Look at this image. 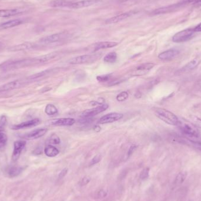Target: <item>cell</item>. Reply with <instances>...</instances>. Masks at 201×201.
<instances>
[{
	"label": "cell",
	"instance_id": "6da1fadb",
	"mask_svg": "<svg viewBox=\"0 0 201 201\" xmlns=\"http://www.w3.org/2000/svg\"><path fill=\"white\" fill-rule=\"evenodd\" d=\"M178 126L185 138L194 141H201V136L199 132L192 123L179 119Z\"/></svg>",
	"mask_w": 201,
	"mask_h": 201
},
{
	"label": "cell",
	"instance_id": "7a4b0ae2",
	"mask_svg": "<svg viewBox=\"0 0 201 201\" xmlns=\"http://www.w3.org/2000/svg\"><path fill=\"white\" fill-rule=\"evenodd\" d=\"M156 116L167 124L171 125H178L179 119L171 111L163 108H158L155 111Z\"/></svg>",
	"mask_w": 201,
	"mask_h": 201
},
{
	"label": "cell",
	"instance_id": "3957f363",
	"mask_svg": "<svg viewBox=\"0 0 201 201\" xmlns=\"http://www.w3.org/2000/svg\"><path fill=\"white\" fill-rule=\"evenodd\" d=\"M195 31L193 28L184 29L173 35V41L176 43H180L186 42L190 40L193 37Z\"/></svg>",
	"mask_w": 201,
	"mask_h": 201
},
{
	"label": "cell",
	"instance_id": "277c9868",
	"mask_svg": "<svg viewBox=\"0 0 201 201\" xmlns=\"http://www.w3.org/2000/svg\"><path fill=\"white\" fill-rule=\"evenodd\" d=\"M184 5H185L182 2H181L178 4H175L170 5L168 6L163 7L161 8L155 9L151 12V14L152 15H157L165 14H167V13L173 12L176 11L180 9Z\"/></svg>",
	"mask_w": 201,
	"mask_h": 201
},
{
	"label": "cell",
	"instance_id": "5b68a950",
	"mask_svg": "<svg viewBox=\"0 0 201 201\" xmlns=\"http://www.w3.org/2000/svg\"><path fill=\"white\" fill-rule=\"evenodd\" d=\"M98 58H99L98 54H94V55L86 54V55H80V56H78L76 57L71 58L68 61V62H69V64H72V65L82 64L92 62Z\"/></svg>",
	"mask_w": 201,
	"mask_h": 201
},
{
	"label": "cell",
	"instance_id": "8992f818",
	"mask_svg": "<svg viewBox=\"0 0 201 201\" xmlns=\"http://www.w3.org/2000/svg\"><path fill=\"white\" fill-rule=\"evenodd\" d=\"M108 104H101L96 108L89 109L85 111L81 115L82 118H92L93 116L98 115L104 111L108 108Z\"/></svg>",
	"mask_w": 201,
	"mask_h": 201
},
{
	"label": "cell",
	"instance_id": "52a82bcc",
	"mask_svg": "<svg viewBox=\"0 0 201 201\" xmlns=\"http://www.w3.org/2000/svg\"><path fill=\"white\" fill-rule=\"evenodd\" d=\"M124 117V115L121 113L112 112L101 117L99 121V123L101 124H105L112 123L117 121Z\"/></svg>",
	"mask_w": 201,
	"mask_h": 201
},
{
	"label": "cell",
	"instance_id": "ba28073f",
	"mask_svg": "<svg viewBox=\"0 0 201 201\" xmlns=\"http://www.w3.org/2000/svg\"><path fill=\"white\" fill-rule=\"evenodd\" d=\"M26 145V141L23 140L17 141L14 144V151L12 155V161L13 162H16L21 155L22 150Z\"/></svg>",
	"mask_w": 201,
	"mask_h": 201
},
{
	"label": "cell",
	"instance_id": "9c48e42d",
	"mask_svg": "<svg viewBox=\"0 0 201 201\" xmlns=\"http://www.w3.org/2000/svg\"><path fill=\"white\" fill-rule=\"evenodd\" d=\"M136 14L135 11H129V12H126L125 13H122L121 14L116 15L115 17H111L110 18H108L106 19L105 21V23L106 24H116L118 23L119 22H121L124 19H126L130 17H131L132 15H133L134 14Z\"/></svg>",
	"mask_w": 201,
	"mask_h": 201
},
{
	"label": "cell",
	"instance_id": "30bf717a",
	"mask_svg": "<svg viewBox=\"0 0 201 201\" xmlns=\"http://www.w3.org/2000/svg\"><path fill=\"white\" fill-rule=\"evenodd\" d=\"M100 0H83L75 2H72L69 7V8L72 9H79L82 8L88 7L99 3Z\"/></svg>",
	"mask_w": 201,
	"mask_h": 201
},
{
	"label": "cell",
	"instance_id": "8fae6325",
	"mask_svg": "<svg viewBox=\"0 0 201 201\" xmlns=\"http://www.w3.org/2000/svg\"><path fill=\"white\" fill-rule=\"evenodd\" d=\"M65 37L66 35L64 33H57L41 39L39 40V42L42 44H49L58 42L64 38H65Z\"/></svg>",
	"mask_w": 201,
	"mask_h": 201
},
{
	"label": "cell",
	"instance_id": "7c38bea8",
	"mask_svg": "<svg viewBox=\"0 0 201 201\" xmlns=\"http://www.w3.org/2000/svg\"><path fill=\"white\" fill-rule=\"evenodd\" d=\"M40 123V120L39 118H35L28 121L21 123L19 124L14 125L11 126V129L14 130H18V129H22L25 128H28L35 126L38 125Z\"/></svg>",
	"mask_w": 201,
	"mask_h": 201
},
{
	"label": "cell",
	"instance_id": "4fadbf2b",
	"mask_svg": "<svg viewBox=\"0 0 201 201\" xmlns=\"http://www.w3.org/2000/svg\"><path fill=\"white\" fill-rule=\"evenodd\" d=\"M47 129L45 128H39L35 129L29 133L25 134L22 136V138L24 139H27L29 140L36 139L43 136L47 133Z\"/></svg>",
	"mask_w": 201,
	"mask_h": 201
},
{
	"label": "cell",
	"instance_id": "5bb4252c",
	"mask_svg": "<svg viewBox=\"0 0 201 201\" xmlns=\"http://www.w3.org/2000/svg\"><path fill=\"white\" fill-rule=\"evenodd\" d=\"M25 82V81H24L23 80H15L14 81H11L3 85L0 86V92L8 91L12 90V89L18 88L22 85H23Z\"/></svg>",
	"mask_w": 201,
	"mask_h": 201
},
{
	"label": "cell",
	"instance_id": "9a60e30c",
	"mask_svg": "<svg viewBox=\"0 0 201 201\" xmlns=\"http://www.w3.org/2000/svg\"><path fill=\"white\" fill-rule=\"evenodd\" d=\"M155 66V64L153 63H145L142 64L137 67L134 71V73H136V74L135 75L139 76V75H142L145 74H146L148 72H149L151 69L153 68Z\"/></svg>",
	"mask_w": 201,
	"mask_h": 201
},
{
	"label": "cell",
	"instance_id": "2e32d148",
	"mask_svg": "<svg viewBox=\"0 0 201 201\" xmlns=\"http://www.w3.org/2000/svg\"><path fill=\"white\" fill-rule=\"evenodd\" d=\"M118 44L116 42L113 41H103V42H97L92 45V48L94 51H97L98 50L102 49H106V48H112L116 46Z\"/></svg>",
	"mask_w": 201,
	"mask_h": 201
},
{
	"label": "cell",
	"instance_id": "e0dca14e",
	"mask_svg": "<svg viewBox=\"0 0 201 201\" xmlns=\"http://www.w3.org/2000/svg\"><path fill=\"white\" fill-rule=\"evenodd\" d=\"M179 54V51L175 49L166 50L159 54L158 58L162 60H170L176 57Z\"/></svg>",
	"mask_w": 201,
	"mask_h": 201
},
{
	"label": "cell",
	"instance_id": "ac0fdd59",
	"mask_svg": "<svg viewBox=\"0 0 201 201\" xmlns=\"http://www.w3.org/2000/svg\"><path fill=\"white\" fill-rule=\"evenodd\" d=\"M75 123V120L71 118H62L56 119L52 122V124L54 126H71Z\"/></svg>",
	"mask_w": 201,
	"mask_h": 201
},
{
	"label": "cell",
	"instance_id": "d6986e66",
	"mask_svg": "<svg viewBox=\"0 0 201 201\" xmlns=\"http://www.w3.org/2000/svg\"><path fill=\"white\" fill-rule=\"evenodd\" d=\"M23 171V168L17 166H10L6 169V173L8 177L14 178L18 176Z\"/></svg>",
	"mask_w": 201,
	"mask_h": 201
},
{
	"label": "cell",
	"instance_id": "ffe728a7",
	"mask_svg": "<svg viewBox=\"0 0 201 201\" xmlns=\"http://www.w3.org/2000/svg\"><path fill=\"white\" fill-rule=\"evenodd\" d=\"M22 23L21 19H15L10 20L7 22L0 24V29H7L18 26Z\"/></svg>",
	"mask_w": 201,
	"mask_h": 201
},
{
	"label": "cell",
	"instance_id": "44dd1931",
	"mask_svg": "<svg viewBox=\"0 0 201 201\" xmlns=\"http://www.w3.org/2000/svg\"><path fill=\"white\" fill-rule=\"evenodd\" d=\"M20 9H8V10H0V17H10L21 13Z\"/></svg>",
	"mask_w": 201,
	"mask_h": 201
},
{
	"label": "cell",
	"instance_id": "7402d4cb",
	"mask_svg": "<svg viewBox=\"0 0 201 201\" xmlns=\"http://www.w3.org/2000/svg\"><path fill=\"white\" fill-rule=\"evenodd\" d=\"M57 55V52H52V53H49L48 54L39 57L34 58H35V63L36 64H39V63H44V62H46L49 60H51L52 59H54V58L56 57Z\"/></svg>",
	"mask_w": 201,
	"mask_h": 201
},
{
	"label": "cell",
	"instance_id": "603a6c76",
	"mask_svg": "<svg viewBox=\"0 0 201 201\" xmlns=\"http://www.w3.org/2000/svg\"><path fill=\"white\" fill-rule=\"evenodd\" d=\"M72 3L71 1L67 0H54L50 2V6L52 7H68Z\"/></svg>",
	"mask_w": 201,
	"mask_h": 201
},
{
	"label": "cell",
	"instance_id": "cb8c5ba5",
	"mask_svg": "<svg viewBox=\"0 0 201 201\" xmlns=\"http://www.w3.org/2000/svg\"><path fill=\"white\" fill-rule=\"evenodd\" d=\"M59 150L52 145H48L44 149V153L48 157H55L59 154Z\"/></svg>",
	"mask_w": 201,
	"mask_h": 201
},
{
	"label": "cell",
	"instance_id": "d4e9b609",
	"mask_svg": "<svg viewBox=\"0 0 201 201\" xmlns=\"http://www.w3.org/2000/svg\"><path fill=\"white\" fill-rule=\"evenodd\" d=\"M199 63H200V61H199V59H194L192 60L191 61H190L189 62H188L184 67H182L181 71L182 72L190 71L194 69L195 68H196V67H198V65L199 64Z\"/></svg>",
	"mask_w": 201,
	"mask_h": 201
},
{
	"label": "cell",
	"instance_id": "484cf974",
	"mask_svg": "<svg viewBox=\"0 0 201 201\" xmlns=\"http://www.w3.org/2000/svg\"><path fill=\"white\" fill-rule=\"evenodd\" d=\"M34 47V44L30 42H25L24 44H19L15 46H13L9 49L11 51H24L30 49Z\"/></svg>",
	"mask_w": 201,
	"mask_h": 201
},
{
	"label": "cell",
	"instance_id": "4316f807",
	"mask_svg": "<svg viewBox=\"0 0 201 201\" xmlns=\"http://www.w3.org/2000/svg\"><path fill=\"white\" fill-rule=\"evenodd\" d=\"M187 175H188V173L186 171H182V172L179 173L175 178V179L174 181L175 185L179 186V185H181L182 183H183V182L185 181Z\"/></svg>",
	"mask_w": 201,
	"mask_h": 201
},
{
	"label": "cell",
	"instance_id": "83f0119b",
	"mask_svg": "<svg viewBox=\"0 0 201 201\" xmlns=\"http://www.w3.org/2000/svg\"><path fill=\"white\" fill-rule=\"evenodd\" d=\"M117 59V54L115 52H111L106 54L104 58V62L106 63H114Z\"/></svg>",
	"mask_w": 201,
	"mask_h": 201
},
{
	"label": "cell",
	"instance_id": "f1b7e54d",
	"mask_svg": "<svg viewBox=\"0 0 201 201\" xmlns=\"http://www.w3.org/2000/svg\"><path fill=\"white\" fill-rule=\"evenodd\" d=\"M45 112L48 115H55L58 113L57 108L53 104H48L45 107Z\"/></svg>",
	"mask_w": 201,
	"mask_h": 201
},
{
	"label": "cell",
	"instance_id": "f546056e",
	"mask_svg": "<svg viewBox=\"0 0 201 201\" xmlns=\"http://www.w3.org/2000/svg\"><path fill=\"white\" fill-rule=\"evenodd\" d=\"M52 71H53V69H47V70L40 72H39L38 74H35L32 75L31 77H29V79L34 80V79H39V78H42V77H45V76H46L48 74L52 72Z\"/></svg>",
	"mask_w": 201,
	"mask_h": 201
},
{
	"label": "cell",
	"instance_id": "4dcf8cb0",
	"mask_svg": "<svg viewBox=\"0 0 201 201\" xmlns=\"http://www.w3.org/2000/svg\"><path fill=\"white\" fill-rule=\"evenodd\" d=\"M48 142L50 145H58L60 144L61 140L57 134H53L50 136Z\"/></svg>",
	"mask_w": 201,
	"mask_h": 201
},
{
	"label": "cell",
	"instance_id": "1f68e13d",
	"mask_svg": "<svg viewBox=\"0 0 201 201\" xmlns=\"http://www.w3.org/2000/svg\"><path fill=\"white\" fill-rule=\"evenodd\" d=\"M190 119L192 124L195 127L201 129V119L196 116H191Z\"/></svg>",
	"mask_w": 201,
	"mask_h": 201
},
{
	"label": "cell",
	"instance_id": "d6a6232c",
	"mask_svg": "<svg viewBox=\"0 0 201 201\" xmlns=\"http://www.w3.org/2000/svg\"><path fill=\"white\" fill-rule=\"evenodd\" d=\"M7 136L6 134L0 132V149L4 148L7 142Z\"/></svg>",
	"mask_w": 201,
	"mask_h": 201
},
{
	"label": "cell",
	"instance_id": "836d02e7",
	"mask_svg": "<svg viewBox=\"0 0 201 201\" xmlns=\"http://www.w3.org/2000/svg\"><path fill=\"white\" fill-rule=\"evenodd\" d=\"M149 171H150V169L149 168H144V169L140 173V175H139L140 179L144 181V180L148 179L149 177Z\"/></svg>",
	"mask_w": 201,
	"mask_h": 201
},
{
	"label": "cell",
	"instance_id": "e575fe53",
	"mask_svg": "<svg viewBox=\"0 0 201 201\" xmlns=\"http://www.w3.org/2000/svg\"><path fill=\"white\" fill-rule=\"evenodd\" d=\"M129 96V94L126 91H122L120 94H119L118 95L116 96V100L118 101L122 102L126 100Z\"/></svg>",
	"mask_w": 201,
	"mask_h": 201
},
{
	"label": "cell",
	"instance_id": "d590c367",
	"mask_svg": "<svg viewBox=\"0 0 201 201\" xmlns=\"http://www.w3.org/2000/svg\"><path fill=\"white\" fill-rule=\"evenodd\" d=\"M91 181V178L89 176H85L84 177H83L79 182V185L81 186H85L87 184H88L90 181Z\"/></svg>",
	"mask_w": 201,
	"mask_h": 201
},
{
	"label": "cell",
	"instance_id": "8d00e7d4",
	"mask_svg": "<svg viewBox=\"0 0 201 201\" xmlns=\"http://www.w3.org/2000/svg\"><path fill=\"white\" fill-rule=\"evenodd\" d=\"M96 195H97L98 198L102 199V198H106L107 196L108 192L104 189H100V190H99L97 192Z\"/></svg>",
	"mask_w": 201,
	"mask_h": 201
},
{
	"label": "cell",
	"instance_id": "74e56055",
	"mask_svg": "<svg viewBox=\"0 0 201 201\" xmlns=\"http://www.w3.org/2000/svg\"><path fill=\"white\" fill-rule=\"evenodd\" d=\"M111 77V75L110 74H108V75H101V76H98L96 77V79L101 82H107L109 78Z\"/></svg>",
	"mask_w": 201,
	"mask_h": 201
},
{
	"label": "cell",
	"instance_id": "f35d334b",
	"mask_svg": "<svg viewBox=\"0 0 201 201\" xmlns=\"http://www.w3.org/2000/svg\"><path fill=\"white\" fill-rule=\"evenodd\" d=\"M101 160V156L98 154V155H95L92 159V160L90 162V165L91 166H92V165H94L95 164H97Z\"/></svg>",
	"mask_w": 201,
	"mask_h": 201
},
{
	"label": "cell",
	"instance_id": "ab89813d",
	"mask_svg": "<svg viewBox=\"0 0 201 201\" xmlns=\"http://www.w3.org/2000/svg\"><path fill=\"white\" fill-rule=\"evenodd\" d=\"M68 169L65 168H64L60 173H59V175H58V178L59 179H63L68 173Z\"/></svg>",
	"mask_w": 201,
	"mask_h": 201
},
{
	"label": "cell",
	"instance_id": "60d3db41",
	"mask_svg": "<svg viewBox=\"0 0 201 201\" xmlns=\"http://www.w3.org/2000/svg\"><path fill=\"white\" fill-rule=\"evenodd\" d=\"M136 146L135 145H132L129 148V149L128 150V152L127 153V157L128 158H129L132 155V153H134L135 150L136 149Z\"/></svg>",
	"mask_w": 201,
	"mask_h": 201
},
{
	"label": "cell",
	"instance_id": "b9f144b4",
	"mask_svg": "<svg viewBox=\"0 0 201 201\" xmlns=\"http://www.w3.org/2000/svg\"><path fill=\"white\" fill-rule=\"evenodd\" d=\"M200 1L201 0H183L182 2L185 5H187L189 4H193L195 5Z\"/></svg>",
	"mask_w": 201,
	"mask_h": 201
},
{
	"label": "cell",
	"instance_id": "7bdbcfd3",
	"mask_svg": "<svg viewBox=\"0 0 201 201\" xmlns=\"http://www.w3.org/2000/svg\"><path fill=\"white\" fill-rule=\"evenodd\" d=\"M193 29H194L195 32H201V23H200L199 24H198L196 27H195Z\"/></svg>",
	"mask_w": 201,
	"mask_h": 201
},
{
	"label": "cell",
	"instance_id": "ee69618b",
	"mask_svg": "<svg viewBox=\"0 0 201 201\" xmlns=\"http://www.w3.org/2000/svg\"><path fill=\"white\" fill-rule=\"evenodd\" d=\"M3 47H4V44L0 42V50L3 48Z\"/></svg>",
	"mask_w": 201,
	"mask_h": 201
},
{
	"label": "cell",
	"instance_id": "f6af8a7d",
	"mask_svg": "<svg viewBox=\"0 0 201 201\" xmlns=\"http://www.w3.org/2000/svg\"><path fill=\"white\" fill-rule=\"evenodd\" d=\"M3 130V127L2 125H0V132H2Z\"/></svg>",
	"mask_w": 201,
	"mask_h": 201
},
{
	"label": "cell",
	"instance_id": "bcb514c9",
	"mask_svg": "<svg viewBox=\"0 0 201 201\" xmlns=\"http://www.w3.org/2000/svg\"><path fill=\"white\" fill-rule=\"evenodd\" d=\"M121 2H125V1H127L128 0H119Z\"/></svg>",
	"mask_w": 201,
	"mask_h": 201
},
{
	"label": "cell",
	"instance_id": "7dc6e473",
	"mask_svg": "<svg viewBox=\"0 0 201 201\" xmlns=\"http://www.w3.org/2000/svg\"><path fill=\"white\" fill-rule=\"evenodd\" d=\"M188 201H193V200H189Z\"/></svg>",
	"mask_w": 201,
	"mask_h": 201
}]
</instances>
